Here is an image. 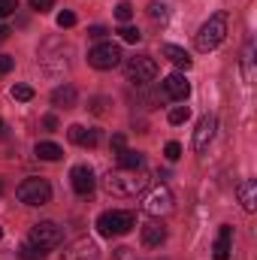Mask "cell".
I'll return each instance as SVG.
<instances>
[{"instance_id":"18","label":"cell","mask_w":257,"mask_h":260,"mask_svg":"<svg viewBox=\"0 0 257 260\" xmlns=\"http://www.w3.org/2000/svg\"><path fill=\"white\" fill-rule=\"evenodd\" d=\"M52 106H58V109H73V106H76V88H73V85H58V88L52 91Z\"/></svg>"},{"instance_id":"24","label":"cell","mask_w":257,"mask_h":260,"mask_svg":"<svg viewBox=\"0 0 257 260\" xmlns=\"http://www.w3.org/2000/svg\"><path fill=\"white\" fill-rule=\"evenodd\" d=\"M12 100H18V103H27V100H34V88L30 85H12Z\"/></svg>"},{"instance_id":"37","label":"cell","mask_w":257,"mask_h":260,"mask_svg":"<svg viewBox=\"0 0 257 260\" xmlns=\"http://www.w3.org/2000/svg\"><path fill=\"white\" fill-rule=\"evenodd\" d=\"M43 127L46 130H58V118H55V115H46V118H43Z\"/></svg>"},{"instance_id":"15","label":"cell","mask_w":257,"mask_h":260,"mask_svg":"<svg viewBox=\"0 0 257 260\" xmlns=\"http://www.w3.org/2000/svg\"><path fill=\"white\" fill-rule=\"evenodd\" d=\"M164 242H167V227H164L160 221L142 224V245H145V248H157V245H164Z\"/></svg>"},{"instance_id":"3","label":"cell","mask_w":257,"mask_h":260,"mask_svg":"<svg viewBox=\"0 0 257 260\" xmlns=\"http://www.w3.org/2000/svg\"><path fill=\"white\" fill-rule=\"evenodd\" d=\"M133 227H136V212H130V209H109L97 218L100 236H124Z\"/></svg>"},{"instance_id":"30","label":"cell","mask_w":257,"mask_h":260,"mask_svg":"<svg viewBox=\"0 0 257 260\" xmlns=\"http://www.w3.org/2000/svg\"><path fill=\"white\" fill-rule=\"evenodd\" d=\"M164 154H167V160H179V157H182V145H179V142H167Z\"/></svg>"},{"instance_id":"17","label":"cell","mask_w":257,"mask_h":260,"mask_svg":"<svg viewBox=\"0 0 257 260\" xmlns=\"http://www.w3.org/2000/svg\"><path fill=\"white\" fill-rule=\"evenodd\" d=\"M236 194H239V203H242V209H245V212H254V209H257V182H254V179L239 182Z\"/></svg>"},{"instance_id":"20","label":"cell","mask_w":257,"mask_h":260,"mask_svg":"<svg viewBox=\"0 0 257 260\" xmlns=\"http://www.w3.org/2000/svg\"><path fill=\"white\" fill-rule=\"evenodd\" d=\"M37 157L40 160H61L64 157V148L61 145H55V142H37Z\"/></svg>"},{"instance_id":"27","label":"cell","mask_w":257,"mask_h":260,"mask_svg":"<svg viewBox=\"0 0 257 260\" xmlns=\"http://www.w3.org/2000/svg\"><path fill=\"white\" fill-rule=\"evenodd\" d=\"M118 34H121V40H124V43H139V40H142V34H139L136 27H130V24H124Z\"/></svg>"},{"instance_id":"38","label":"cell","mask_w":257,"mask_h":260,"mask_svg":"<svg viewBox=\"0 0 257 260\" xmlns=\"http://www.w3.org/2000/svg\"><path fill=\"white\" fill-rule=\"evenodd\" d=\"M9 34H12V30H9L6 24H0V43H6V40H9Z\"/></svg>"},{"instance_id":"19","label":"cell","mask_w":257,"mask_h":260,"mask_svg":"<svg viewBox=\"0 0 257 260\" xmlns=\"http://www.w3.org/2000/svg\"><path fill=\"white\" fill-rule=\"evenodd\" d=\"M142 164H145L142 151H133V148L118 151V167H121V170H142Z\"/></svg>"},{"instance_id":"29","label":"cell","mask_w":257,"mask_h":260,"mask_svg":"<svg viewBox=\"0 0 257 260\" xmlns=\"http://www.w3.org/2000/svg\"><path fill=\"white\" fill-rule=\"evenodd\" d=\"M112 260H136V251L127 248V245H121V248H115V251H112Z\"/></svg>"},{"instance_id":"14","label":"cell","mask_w":257,"mask_h":260,"mask_svg":"<svg viewBox=\"0 0 257 260\" xmlns=\"http://www.w3.org/2000/svg\"><path fill=\"white\" fill-rule=\"evenodd\" d=\"M67 136H70V142L73 145H82V148H94L97 145V130H91V127H85V124H70L67 127Z\"/></svg>"},{"instance_id":"10","label":"cell","mask_w":257,"mask_h":260,"mask_svg":"<svg viewBox=\"0 0 257 260\" xmlns=\"http://www.w3.org/2000/svg\"><path fill=\"white\" fill-rule=\"evenodd\" d=\"M164 97L167 100H176V103H185L191 97V82L182 73H170L164 79Z\"/></svg>"},{"instance_id":"25","label":"cell","mask_w":257,"mask_h":260,"mask_svg":"<svg viewBox=\"0 0 257 260\" xmlns=\"http://www.w3.org/2000/svg\"><path fill=\"white\" fill-rule=\"evenodd\" d=\"M115 18H118L121 24H127L130 18H133V6H130L127 0H121V3L115 6Z\"/></svg>"},{"instance_id":"31","label":"cell","mask_w":257,"mask_h":260,"mask_svg":"<svg viewBox=\"0 0 257 260\" xmlns=\"http://www.w3.org/2000/svg\"><path fill=\"white\" fill-rule=\"evenodd\" d=\"M73 24H76V15H73L70 9L58 12V27H73Z\"/></svg>"},{"instance_id":"41","label":"cell","mask_w":257,"mask_h":260,"mask_svg":"<svg viewBox=\"0 0 257 260\" xmlns=\"http://www.w3.org/2000/svg\"><path fill=\"white\" fill-rule=\"evenodd\" d=\"M0 130H3V121H0Z\"/></svg>"},{"instance_id":"4","label":"cell","mask_w":257,"mask_h":260,"mask_svg":"<svg viewBox=\"0 0 257 260\" xmlns=\"http://www.w3.org/2000/svg\"><path fill=\"white\" fill-rule=\"evenodd\" d=\"M15 197L24 203V206H46L52 200V185L46 179H24L18 188H15Z\"/></svg>"},{"instance_id":"22","label":"cell","mask_w":257,"mask_h":260,"mask_svg":"<svg viewBox=\"0 0 257 260\" xmlns=\"http://www.w3.org/2000/svg\"><path fill=\"white\" fill-rule=\"evenodd\" d=\"M242 73H245V79L254 76V43H248L242 52Z\"/></svg>"},{"instance_id":"33","label":"cell","mask_w":257,"mask_h":260,"mask_svg":"<svg viewBox=\"0 0 257 260\" xmlns=\"http://www.w3.org/2000/svg\"><path fill=\"white\" fill-rule=\"evenodd\" d=\"M55 6V0H30V9H37V12H49Z\"/></svg>"},{"instance_id":"23","label":"cell","mask_w":257,"mask_h":260,"mask_svg":"<svg viewBox=\"0 0 257 260\" xmlns=\"http://www.w3.org/2000/svg\"><path fill=\"white\" fill-rule=\"evenodd\" d=\"M188 118H191V109H188V106H173V109H170V115H167V121H170V124H185Z\"/></svg>"},{"instance_id":"8","label":"cell","mask_w":257,"mask_h":260,"mask_svg":"<svg viewBox=\"0 0 257 260\" xmlns=\"http://www.w3.org/2000/svg\"><path fill=\"white\" fill-rule=\"evenodd\" d=\"M173 206H176V203H173V194H170L167 185H157V188H151L148 194L142 197V209H145L148 215H154V218H157V215H170Z\"/></svg>"},{"instance_id":"13","label":"cell","mask_w":257,"mask_h":260,"mask_svg":"<svg viewBox=\"0 0 257 260\" xmlns=\"http://www.w3.org/2000/svg\"><path fill=\"white\" fill-rule=\"evenodd\" d=\"M230 251H233V227H230V224H221L218 239H215V248H212V257L215 260H230Z\"/></svg>"},{"instance_id":"2","label":"cell","mask_w":257,"mask_h":260,"mask_svg":"<svg viewBox=\"0 0 257 260\" xmlns=\"http://www.w3.org/2000/svg\"><path fill=\"white\" fill-rule=\"evenodd\" d=\"M224 37H227V12H215V15H209V21H203V27L197 30V37H194V46H197V52H212V49H218L221 43H224Z\"/></svg>"},{"instance_id":"9","label":"cell","mask_w":257,"mask_h":260,"mask_svg":"<svg viewBox=\"0 0 257 260\" xmlns=\"http://www.w3.org/2000/svg\"><path fill=\"white\" fill-rule=\"evenodd\" d=\"M61 257L64 260H100V248H97L94 239L82 236V239H73L67 245L64 251H61Z\"/></svg>"},{"instance_id":"39","label":"cell","mask_w":257,"mask_h":260,"mask_svg":"<svg viewBox=\"0 0 257 260\" xmlns=\"http://www.w3.org/2000/svg\"><path fill=\"white\" fill-rule=\"evenodd\" d=\"M0 191H3V179H0Z\"/></svg>"},{"instance_id":"35","label":"cell","mask_w":257,"mask_h":260,"mask_svg":"<svg viewBox=\"0 0 257 260\" xmlns=\"http://www.w3.org/2000/svg\"><path fill=\"white\" fill-rule=\"evenodd\" d=\"M109 148H112L115 154H118V151H124V133H115V136H112V142H109Z\"/></svg>"},{"instance_id":"1","label":"cell","mask_w":257,"mask_h":260,"mask_svg":"<svg viewBox=\"0 0 257 260\" xmlns=\"http://www.w3.org/2000/svg\"><path fill=\"white\" fill-rule=\"evenodd\" d=\"M148 188V176L142 170H109L103 176V191L109 197H136Z\"/></svg>"},{"instance_id":"7","label":"cell","mask_w":257,"mask_h":260,"mask_svg":"<svg viewBox=\"0 0 257 260\" xmlns=\"http://www.w3.org/2000/svg\"><path fill=\"white\" fill-rule=\"evenodd\" d=\"M121 46H115V43H100V46H94L91 52H88V64L94 67V70H112V67L121 64Z\"/></svg>"},{"instance_id":"36","label":"cell","mask_w":257,"mask_h":260,"mask_svg":"<svg viewBox=\"0 0 257 260\" xmlns=\"http://www.w3.org/2000/svg\"><path fill=\"white\" fill-rule=\"evenodd\" d=\"M106 34H109V30H106L103 24H94V27H88V37H94V40H103Z\"/></svg>"},{"instance_id":"32","label":"cell","mask_w":257,"mask_h":260,"mask_svg":"<svg viewBox=\"0 0 257 260\" xmlns=\"http://www.w3.org/2000/svg\"><path fill=\"white\" fill-rule=\"evenodd\" d=\"M18 9V0H0V18H6V15H12Z\"/></svg>"},{"instance_id":"34","label":"cell","mask_w":257,"mask_h":260,"mask_svg":"<svg viewBox=\"0 0 257 260\" xmlns=\"http://www.w3.org/2000/svg\"><path fill=\"white\" fill-rule=\"evenodd\" d=\"M12 67H15V58H9V55H0V76H6Z\"/></svg>"},{"instance_id":"28","label":"cell","mask_w":257,"mask_h":260,"mask_svg":"<svg viewBox=\"0 0 257 260\" xmlns=\"http://www.w3.org/2000/svg\"><path fill=\"white\" fill-rule=\"evenodd\" d=\"M148 18L164 21V18H167V6H164V3H151V6H148Z\"/></svg>"},{"instance_id":"5","label":"cell","mask_w":257,"mask_h":260,"mask_svg":"<svg viewBox=\"0 0 257 260\" xmlns=\"http://www.w3.org/2000/svg\"><path fill=\"white\" fill-rule=\"evenodd\" d=\"M27 242H34V245H40V248L52 251V248H58V245L64 242V227H61V224H55V221H40V224H34V227H30Z\"/></svg>"},{"instance_id":"6","label":"cell","mask_w":257,"mask_h":260,"mask_svg":"<svg viewBox=\"0 0 257 260\" xmlns=\"http://www.w3.org/2000/svg\"><path fill=\"white\" fill-rule=\"evenodd\" d=\"M124 73H127L130 82H136V85H148V82L157 76V61H154V58H148V55H136V58H127V64H124Z\"/></svg>"},{"instance_id":"40","label":"cell","mask_w":257,"mask_h":260,"mask_svg":"<svg viewBox=\"0 0 257 260\" xmlns=\"http://www.w3.org/2000/svg\"><path fill=\"white\" fill-rule=\"evenodd\" d=\"M0 239H3V227H0Z\"/></svg>"},{"instance_id":"26","label":"cell","mask_w":257,"mask_h":260,"mask_svg":"<svg viewBox=\"0 0 257 260\" xmlns=\"http://www.w3.org/2000/svg\"><path fill=\"white\" fill-rule=\"evenodd\" d=\"M106 106H109L106 97H91V106H88V109H91L94 115H106Z\"/></svg>"},{"instance_id":"12","label":"cell","mask_w":257,"mask_h":260,"mask_svg":"<svg viewBox=\"0 0 257 260\" xmlns=\"http://www.w3.org/2000/svg\"><path fill=\"white\" fill-rule=\"evenodd\" d=\"M215 115H203L200 118V124H197V130H194V151H206L209 148V142H212V136H215Z\"/></svg>"},{"instance_id":"11","label":"cell","mask_w":257,"mask_h":260,"mask_svg":"<svg viewBox=\"0 0 257 260\" xmlns=\"http://www.w3.org/2000/svg\"><path fill=\"white\" fill-rule=\"evenodd\" d=\"M70 185L79 197H91L94 194V170L88 164H79L70 170Z\"/></svg>"},{"instance_id":"16","label":"cell","mask_w":257,"mask_h":260,"mask_svg":"<svg viewBox=\"0 0 257 260\" xmlns=\"http://www.w3.org/2000/svg\"><path fill=\"white\" fill-rule=\"evenodd\" d=\"M160 55L170 61V64H176L179 70H191L194 67V58L185 52V49H179V46H173V43H167L164 49H160Z\"/></svg>"},{"instance_id":"21","label":"cell","mask_w":257,"mask_h":260,"mask_svg":"<svg viewBox=\"0 0 257 260\" xmlns=\"http://www.w3.org/2000/svg\"><path fill=\"white\" fill-rule=\"evenodd\" d=\"M46 248H40V245H34V242H24L21 248H18V257L21 260H46Z\"/></svg>"}]
</instances>
